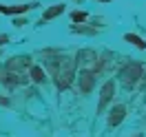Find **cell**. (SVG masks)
<instances>
[{"mask_svg": "<svg viewBox=\"0 0 146 137\" xmlns=\"http://www.w3.org/2000/svg\"><path fill=\"white\" fill-rule=\"evenodd\" d=\"M117 77H119V82L124 84L126 89H131V86H135L137 80L142 77V66H139V64H133V62H131V64H126V66L119 71Z\"/></svg>", "mask_w": 146, "mask_h": 137, "instance_id": "cell-1", "label": "cell"}, {"mask_svg": "<svg viewBox=\"0 0 146 137\" xmlns=\"http://www.w3.org/2000/svg\"><path fill=\"white\" fill-rule=\"evenodd\" d=\"M113 91H115V82H113V80L104 82V86H102V91H100V102H98V113H102V111L106 109V104H109V102H111V97H113Z\"/></svg>", "mask_w": 146, "mask_h": 137, "instance_id": "cell-2", "label": "cell"}, {"mask_svg": "<svg viewBox=\"0 0 146 137\" xmlns=\"http://www.w3.org/2000/svg\"><path fill=\"white\" fill-rule=\"evenodd\" d=\"M80 91L82 93H91L93 84H95V73L93 71H89V69H84V71H80Z\"/></svg>", "mask_w": 146, "mask_h": 137, "instance_id": "cell-3", "label": "cell"}, {"mask_svg": "<svg viewBox=\"0 0 146 137\" xmlns=\"http://www.w3.org/2000/svg\"><path fill=\"white\" fill-rule=\"evenodd\" d=\"M124 117H126V106H124V104H115V106L111 109V115H109V126L122 124Z\"/></svg>", "mask_w": 146, "mask_h": 137, "instance_id": "cell-4", "label": "cell"}, {"mask_svg": "<svg viewBox=\"0 0 146 137\" xmlns=\"http://www.w3.org/2000/svg\"><path fill=\"white\" fill-rule=\"evenodd\" d=\"M33 7H36V2H31V5H13V7H5V5H0V13L18 16V13H27V11L33 9Z\"/></svg>", "mask_w": 146, "mask_h": 137, "instance_id": "cell-5", "label": "cell"}, {"mask_svg": "<svg viewBox=\"0 0 146 137\" xmlns=\"http://www.w3.org/2000/svg\"><path fill=\"white\" fill-rule=\"evenodd\" d=\"M124 40H126L128 44L137 46L139 51H144V49H146V42H144V40H142V38H139V36H133V33H126V36H124Z\"/></svg>", "mask_w": 146, "mask_h": 137, "instance_id": "cell-6", "label": "cell"}, {"mask_svg": "<svg viewBox=\"0 0 146 137\" xmlns=\"http://www.w3.org/2000/svg\"><path fill=\"white\" fill-rule=\"evenodd\" d=\"M60 13H64V5H53L51 9H46V11H44L42 20H53L55 16H60Z\"/></svg>", "mask_w": 146, "mask_h": 137, "instance_id": "cell-7", "label": "cell"}, {"mask_svg": "<svg viewBox=\"0 0 146 137\" xmlns=\"http://www.w3.org/2000/svg\"><path fill=\"white\" fill-rule=\"evenodd\" d=\"M31 77H33V82H44L46 80V75H44V71L40 69V66H31Z\"/></svg>", "mask_w": 146, "mask_h": 137, "instance_id": "cell-8", "label": "cell"}, {"mask_svg": "<svg viewBox=\"0 0 146 137\" xmlns=\"http://www.w3.org/2000/svg\"><path fill=\"white\" fill-rule=\"evenodd\" d=\"M71 20L73 22H84V20H86V13H84V11H73Z\"/></svg>", "mask_w": 146, "mask_h": 137, "instance_id": "cell-9", "label": "cell"}, {"mask_svg": "<svg viewBox=\"0 0 146 137\" xmlns=\"http://www.w3.org/2000/svg\"><path fill=\"white\" fill-rule=\"evenodd\" d=\"M13 22H16V27H22V24H25V20H22V18H16Z\"/></svg>", "mask_w": 146, "mask_h": 137, "instance_id": "cell-10", "label": "cell"}, {"mask_svg": "<svg viewBox=\"0 0 146 137\" xmlns=\"http://www.w3.org/2000/svg\"><path fill=\"white\" fill-rule=\"evenodd\" d=\"M7 40H9V36H0V44H5Z\"/></svg>", "mask_w": 146, "mask_h": 137, "instance_id": "cell-11", "label": "cell"}, {"mask_svg": "<svg viewBox=\"0 0 146 137\" xmlns=\"http://www.w3.org/2000/svg\"><path fill=\"white\" fill-rule=\"evenodd\" d=\"M100 2H111V0H100Z\"/></svg>", "mask_w": 146, "mask_h": 137, "instance_id": "cell-12", "label": "cell"}, {"mask_svg": "<svg viewBox=\"0 0 146 137\" xmlns=\"http://www.w3.org/2000/svg\"><path fill=\"white\" fill-rule=\"evenodd\" d=\"M80 2H82V0H80Z\"/></svg>", "mask_w": 146, "mask_h": 137, "instance_id": "cell-13", "label": "cell"}]
</instances>
